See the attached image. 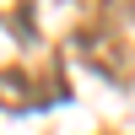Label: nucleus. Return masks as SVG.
Wrapping results in <instances>:
<instances>
[{
  "label": "nucleus",
  "mask_w": 135,
  "mask_h": 135,
  "mask_svg": "<svg viewBox=\"0 0 135 135\" xmlns=\"http://www.w3.org/2000/svg\"><path fill=\"white\" fill-rule=\"evenodd\" d=\"M38 97H32L27 76L22 70H0V108H11V114H22V108H32Z\"/></svg>",
  "instance_id": "nucleus-1"
}]
</instances>
